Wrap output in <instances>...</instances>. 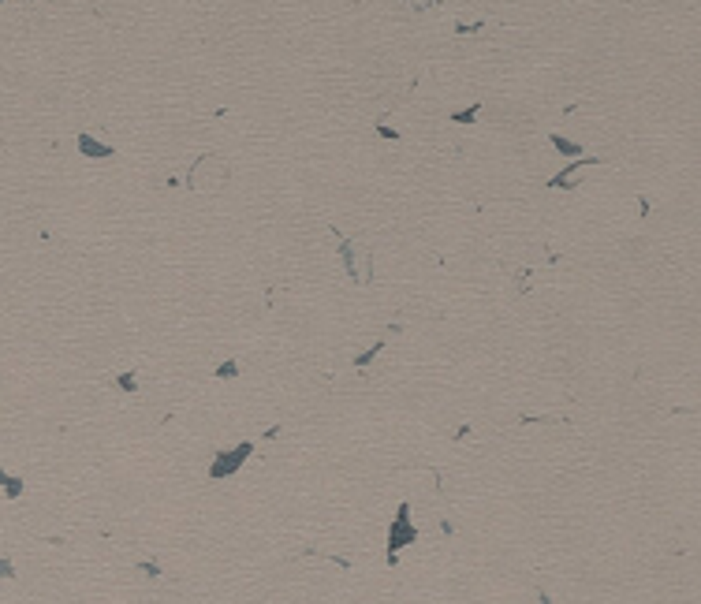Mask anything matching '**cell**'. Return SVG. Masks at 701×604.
I'll list each match as a JSON object with an SVG mask.
<instances>
[{
    "label": "cell",
    "mask_w": 701,
    "mask_h": 604,
    "mask_svg": "<svg viewBox=\"0 0 701 604\" xmlns=\"http://www.w3.org/2000/svg\"><path fill=\"white\" fill-rule=\"evenodd\" d=\"M250 455H254V444H250V441H243V444H235V447H224V452H217V455H213V466H209V478H213V481L232 478V474H235L246 459H250Z\"/></svg>",
    "instance_id": "3957f363"
},
{
    "label": "cell",
    "mask_w": 701,
    "mask_h": 604,
    "mask_svg": "<svg viewBox=\"0 0 701 604\" xmlns=\"http://www.w3.org/2000/svg\"><path fill=\"white\" fill-rule=\"evenodd\" d=\"M0 578H15V567H12V560H4V556H0Z\"/></svg>",
    "instance_id": "8fae6325"
},
{
    "label": "cell",
    "mask_w": 701,
    "mask_h": 604,
    "mask_svg": "<svg viewBox=\"0 0 701 604\" xmlns=\"http://www.w3.org/2000/svg\"><path fill=\"white\" fill-rule=\"evenodd\" d=\"M119 392H138V381H135V373H119V377L112 381Z\"/></svg>",
    "instance_id": "9c48e42d"
},
{
    "label": "cell",
    "mask_w": 701,
    "mask_h": 604,
    "mask_svg": "<svg viewBox=\"0 0 701 604\" xmlns=\"http://www.w3.org/2000/svg\"><path fill=\"white\" fill-rule=\"evenodd\" d=\"M552 145H556L560 153H567V157H578V153H582V145H578V142H567V139H560V134L552 139Z\"/></svg>",
    "instance_id": "52a82bcc"
},
{
    "label": "cell",
    "mask_w": 701,
    "mask_h": 604,
    "mask_svg": "<svg viewBox=\"0 0 701 604\" xmlns=\"http://www.w3.org/2000/svg\"><path fill=\"white\" fill-rule=\"evenodd\" d=\"M0 485H4V492H8V500H15V496H23V478H8L4 470H0Z\"/></svg>",
    "instance_id": "8992f818"
},
{
    "label": "cell",
    "mask_w": 701,
    "mask_h": 604,
    "mask_svg": "<svg viewBox=\"0 0 701 604\" xmlns=\"http://www.w3.org/2000/svg\"><path fill=\"white\" fill-rule=\"evenodd\" d=\"M232 179V168L224 164V157H217V153H206L201 161H195V168L187 172V190H217L224 187V183Z\"/></svg>",
    "instance_id": "6da1fadb"
},
{
    "label": "cell",
    "mask_w": 701,
    "mask_h": 604,
    "mask_svg": "<svg viewBox=\"0 0 701 604\" xmlns=\"http://www.w3.org/2000/svg\"><path fill=\"white\" fill-rule=\"evenodd\" d=\"M589 164H597V161H593V157H589V161H575V164H571L567 172H560V176H552V179H549V187H560V190L575 187V183H578V176H582V172L589 168Z\"/></svg>",
    "instance_id": "5b68a950"
},
{
    "label": "cell",
    "mask_w": 701,
    "mask_h": 604,
    "mask_svg": "<svg viewBox=\"0 0 701 604\" xmlns=\"http://www.w3.org/2000/svg\"><path fill=\"white\" fill-rule=\"evenodd\" d=\"M79 153L82 157H90V161H108V157H116V150L108 142H97L94 134H79Z\"/></svg>",
    "instance_id": "277c9868"
},
{
    "label": "cell",
    "mask_w": 701,
    "mask_h": 604,
    "mask_svg": "<svg viewBox=\"0 0 701 604\" xmlns=\"http://www.w3.org/2000/svg\"><path fill=\"white\" fill-rule=\"evenodd\" d=\"M217 377H220V381L239 377V362H235V359H232V362H220V365H217Z\"/></svg>",
    "instance_id": "ba28073f"
},
{
    "label": "cell",
    "mask_w": 701,
    "mask_h": 604,
    "mask_svg": "<svg viewBox=\"0 0 701 604\" xmlns=\"http://www.w3.org/2000/svg\"><path fill=\"white\" fill-rule=\"evenodd\" d=\"M377 354H381V343H373V347H370V351H366V354H358V359H355V365H370V362L377 359Z\"/></svg>",
    "instance_id": "30bf717a"
},
{
    "label": "cell",
    "mask_w": 701,
    "mask_h": 604,
    "mask_svg": "<svg viewBox=\"0 0 701 604\" xmlns=\"http://www.w3.org/2000/svg\"><path fill=\"white\" fill-rule=\"evenodd\" d=\"M414 541H418V526H414V519H411V500H403L399 507H395L392 526H388V563L399 560V552L411 548Z\"/></svg>",
    "instance_id": "7a4b0ae2"
}]
</instances>
